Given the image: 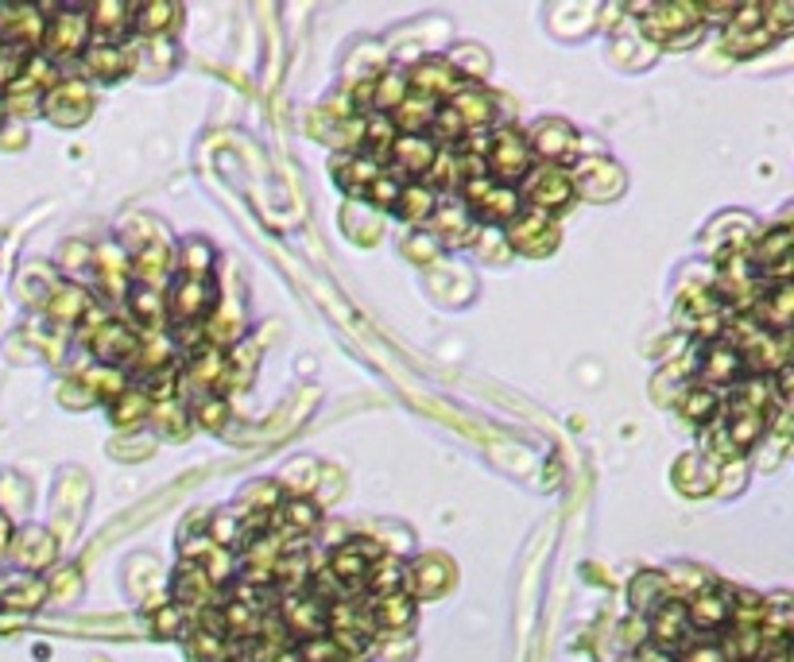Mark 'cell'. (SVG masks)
Segmentation results:
<instances>
[{
	"mask_svg": "<svg viewBox=\"0 0 794 662\" xmlns=\"http://www.w3.org/2000/svg\"><path fill=\"white\" fill-rule=\"evenodd\" d=\"M128 310H132V322L140 325L143 333H163L168 310H163V295L159 291L136 284L132 291H128Z\"/></svg>",
	"mask_w": 794,
	"mask_h": 662,
	"instance_id": "1f68e13d",
	"label": "cell"
},
{
	"mask_svg": "<svg viewBox=\"0 0 794 662\" xmlns=\"http://www.w3.org/2000/svg\"><path fill=\"white\" fill-rule=\"evenodd\" d=\"M524 140H527V148H532V159L539 156L543 167H558V163H566V159H578V151H581L573 125L570 120H558V117L539 120Z\"/></svg>",
	"mask_w": 794,
	"mask_h": 662,
	"instance_id": "30bf717a",
	"label": "cell"
},
{
	"mask_svg": "<svg viewBox=\"0 0 794 662\" xmlns=\"http://www.w3.org/2000/svg\"><path fill=\"white\" fill-rule=\"evenodd\" d=\"M294 654H299V662H345L342 651H337V647L330 643V636L302 639V643L294 647Z\"/></svg>",
	"mask_w": 794,
	"mask_h": 662,
	"instance_id": "816d5d0a",
	"label": "cell"
},
{
	"mask_svg": "<svg viewBox=\"0 0 794 662\" xmlns=\"http://www.w3.org/2000/svg\"><path fill=\"white\" fill-rule=\"evenodd\" d=\"M434 109H438V105H430V102H422V97L407 94L404 105H399V109H391L388 125L396 128L399 136H422L430 128V120H434Z\"/></svg>",
	"mask_w": 794,
	"mask_h": 662,
	"instance_id": "74e56055",
	"label": "cell"
},
{
	"mask_svg": "<svg viewBox=\"0 0 794 662\" xmlns=\"http://www.w3.org/2000/svg\"><path fill=\"white\" fill-rule=\"evenodd\" d=\"M368 620H373V631H404V628H411L415 597L407 589L373 597V600H368Z\"/></svg>",
	"mask_w": 794,
	"mask_h": 662,
	"instance_id": "603a6c76",
	"label": "cell"
},
{
	"mask_svg": "<svg viewBox=\"0 0 794 662\" xmlns=\"http://www.w3.org/2000/svg\"><path fill=\"white\" fill-rule=\"evenodd\" d=\"M40 113L58 128H78L86 125L89 113H94V89L82 78L55 82V86L40 97Z\"/></svg>",
	"mask_w": 794,
	"mask_h": 662,
	"instance_id": "ba28073f",
	"label": "cell"
},
{
	"mask_svg": "<svg viewBox=\"0 0 794 662\" xmlns=\"http://www.w3.org/2000/svg\"><path fill=\"white\" fill-rule=\"evenodd\" d=\"M635 17H644L640 32L652 35L655 43H690L701 28L698 4L690 0H675V4H640L632 9Z\"/></svg>",
	"mask_w": 794,
	"mask_h": 662,
	"instance_id": "277c9868",
	"label": "cell"
},
{
	"mask_svg": "<svg viewBox=\"0 0 794 662\" xmlns=\"http://www.w3.org/2000/svg\"><path fill=\"white\" fill-rule=\"evenodd\" d=\"M446 63L458 71V78L461 82H469V78H476V74H485L489 71V55H481L476 47H461L453 58H446Z\"/></svg>",
	"mask_w": 794,
	"mask_h": 662,
	"instance_id": "f5cc1de1",
	"label": "cell"
},
{
	"mask_svg": "<svg viewBox=\"0 0 794 662\" xmlns=\"http://www.w3.org/2000/svg\"><path fill=\"white\" fill-rule=\"evenodd\" d=\"M229 662H233V659H229Z\"/></svg>",
	"mask_w": 794,
	"mask_h": 662,
	"instance_id": "e7e4bbea",
	"label": "cell"
},
{
	"mask_svg": "<svg viewBox=\"0 0 794 662\" xmlns=\"http://www.w3.org/2000/svg\"><path fill=\"white\" fill-rule=\"evenodd\" d=\"M171 260H175V253L168 248V241H148V245L136 253V260L128 264V271H132L140 287H151V291H159V284H163V279H168V271H171Z\"/></svg>",
	"mask_w": 794,
	"mask_h": 662,
	"instance_id": "d4e9b609",
	"label": "cell"
},
{
	"mask_svg": "<svg viewBox=\"0 0 794 662\" xmlns=\"http://www.w3.org/2000/svg\"><path fill=\"white\" fill-rule=\"evenodd\" d=\"M47 28H43V58L63 63V58H78L89 43V17L86 9H43Z\"/></svg>",
	"mask_w": 794,
	"mask_h": 662,
	"instance_id": "5b68a950",
	"label": "cell"
},
{
	"mask_svg": "<svg viewBox=\"0 0 794 662\" xmlns=\"http://www.w3.org/2000/svg\"><path fill=\"white\" fill-rule=\"evenodd\" d=\"M9 125V113H4V102H0V128Z\"/></svg>",
	"mask_w": 794,
	"mask_h": 662,
	"instance_id": "6125c7cd",
	"label": "cell"
},
{
	"mask_svg": "<svg viewBox=\"0 0 794 662\" xmlns=\"http://www.w3.org/2000/svg\"><path fill=\"white\" fill-rule=\"evenodd\" d=\"M434 159H438V148L430 136H396V140L388 143V151H384V163L391 167L388 174H396V179H415V174L427 179Z\"/></svg>",
	"mask_w": 794,
	"mask_h": 662,
	"instance_id": "ac0fdd59",
	"label": "cell"
},
{
	"mask_svg": "<svg viewBox=\"0 0 794 662\" xmlns=\"http://www.w3.org/2000/svg\"><path fill=\"white\" fill-rule=\"evenodd\" d=\"M183 616L186 612L179 605H163L151 616V628H155V636H179V631H183Z\"/></svg>",
	"mask_w": 794,
	"mask_h": 662,
	"instance_id": "11a10c76",
	"label": "cell"
},
{
	"mask_svg": "<svg viewBox=\"0 0 794 662\" xmlns=\"http://www.w3.org/2000/svg\"><path fill=\"white\" fill-rule=\"evenodd\" d=\"M678 654H683V662H729L717 639H706V643H694L690 639V643H686Z\"/></svg>",
	"mask_w": 794,
	"mask_h": 662,
	"instance_id": "6f0895ef",
	"label": "cell"
},
{
	"mask_svg": "<svg viewBox=\"0 0 794 662\" xmlns=\"http://www.w3.org/2000/svg\"><path fill=\"white\" fill-rule=\"evenodd\" d=\"M276 616L291 639L326 636V605H322L314 592H291V597H283Z\"/></svg>",
	"mask_w": 794,
	"mask_h": 662,
	"instance_id": "9a60e30c",
	"label": "cell"
},
{
	"mask_svg": "<svg viewBox=\"0 0 794 662\" xmlns=\"http://www.w3.org/2000/svg\"><path fill=\"white\" fill-rule=\"evenodd\" d=\"M516 197H519V210H535L555 217V213H562L566 205L573 202L570 171H562V167H532V171L519 179Z\"/></svg>",
	"mask_w": 794,
	"mask_h": 662,
	"instance_id": "7a4b0ae2",
	"label": "cell"
},
{
	"mask_svg": "<svg viewBox=\"0 0 794 662\" xmlns=\"http://www.w3.org/2000/svg\"><path fill=\"white\" fill-rule=\"evenodd\" d=\"M721 410V395L706 384H690L678 392V415L690 418L694 426H706L713 423V415Z\"/></svg>",
	"mask_w": 794,
	"mask_h": 662,
	"instance_id": "8d00e7d4",
	"label": "cell"
},
{
	"mask_svg": "<svg viewBox=\"0 0 794 662\" xmlns=\"http://www.w3.org/2000/svg\"><path fill=\"white\" fill-rule=\"evenodd\" d=\"M86 307H89V295L82 291V287H74V284L51 287V295H47V314L58 318V322H78V318L86 314Z\"/></svg>",
	"mask_w": 794,
	"mask_h": 662,
	"instance_id": "f35d334b",
	"label": "cell"
},
{
	"mask_svg": "<svg viewBox=\"0 0 794 662\" xmlns=\"http://www.w3.org/2000/svg\"><path fill=\"white\" fill-rule=\"evenodd\" d=\"M461 197H465V210L469 217L481 225H508L512 217L519 213V197H516V186H501V182H493L489 174H476V179L461 182Z\"/></svg>",
	"mask_w": 794,
	"mask_h": 662,
	"instance_id": "3957f363",
	"label": "cell"
},
{
	"mask_svg": "<svg viewBox=\"0 0 794 662\" xmlns=\"http://www.w3.org/2000/svg\"><path fill=\"white\" fill-rule=\"evenodd\" d=\"M391 210L404 221H411V225H422V221H430V213L438 210V190H430L427 182H404Z\"/></svg>",
	"mask_w": 794,
	"mask_h": 662,
	"instance_id": "d6a6232c",
	"label": "cell"
},
{
	"mask_svg": "<svg viewBox=\"0 0 794 662\" xmlns=\"http://www.w3.org/2000/svg\"><path fill=\"white\" fill-rule=\"evenodd\" d=\"M624 662H640V654H632V659H624Z\"/></svg>",
	"mask_w": 794,
	"mask_h": 662,
	"instance_id": "be15d7a7",
	"label": "cell"
},
{
	"mask_svg": "<svg viewBox=\"0 0 794 662\" xmlns=\"http://www.w3.org/2000/svg\"><path fill=\"white\" fill-rule=\"evenodd\" d=\"M279 504V484H253V492L245 496V508L253 515H268V508Z\"/></svg>",
	"mask_w": 794,
	"mask_h": 662,
	"instance_id": "9f6ffc18",
	"label": "cell"
},
{
	"mask_svg": "<svg viewBox=\"0 0 794 662\" xmlns=\"http://www.w3.org/2000/svg\"><path fill=\"white\" fill-rule=\"evenodd\" d=\"M624 643L627 647H644L647 643V616H632L624 623Z\"/></svg>",
	"mask_w": 794,
	"mask_h": 662,
	"instance_id": "91938a15",
	"label": "cell"
},
{
	"mask_svg": "<svg viewBox=\"0 0 794 662\" xmlns=\"http://www.w3.org/2000/svg\"><path fill=\"white\" fill-rule=\"evenodd\" d=\"M427 225H430L427 237L434 241L438 248H442V245H453V248L469 245V241L476 237V229H481V225H476V221L469 217L465 205H442V202H438V210L430 213Z\"/></svg>",
	"mask_w": 794,
	"mask_h": 662,
	"instance_id": "44dd1931",
	"label": "cell"
},
{
	"mask_svg": "<svg viewBox=\"0 0 794 662\" xmlns=\"http://www.w3.org/2000/svg\"><path fill=\"white\" fill-rule=\"evenodd\" d=\"M89 353L101 361V369H112V364H125V361H136V349H140V333L132 330V325L125 322H101L94 333L86 338Z\"/></svg>",
	"mask_w": 794,
	"mask_h": 662,
	"instance_id": "d6986e66",
	"label": "cell"
},
{
	"mask_svg": "<svg viewBox=\"0 0 794 662\" xmlns=\"http://www.w3.org/2000/svg\"><path fill=\"white\" fill-rule=\"evenodd\" d=\"M399 186H404V182H399L396 174L384 171L380 179H376L373 186L365 190V202H373L376 210H391V205H396V197H399Z\"/></svg>",
	"mask_w": 794,
	"mask_h": 662,
	"instance_id": "db71d44e",
	"label": "cell"
},
{
	"mask_svg": "<svg viewBox=\"0 0 794 662\" xmlns=\"http://www.w3.org/2000/svg\"><path fill=\"white\" fill-rule=\"evenodd\" d=\"M179 17H183V9L179 4H168V0H148V4H132V28L143 35H168L171 28L179 24Z\"/></svg>",
	"mask_w": 794,
	"mask_h": 662,
	"instance_id": "4dcf8cb0",
	"label": "cell"
},
{
	"mask_svg": "<svg viewBox=\"0 0 794 662\" xmlns=\"http://www.w3.org/2000/svg\"><path fill=\"white\" fill-rule=\"evenodd\" d=\"M380 174H384V163L376 156H368V151H350V156L337 159V182H342L350 194L365 197V190L373 186Z\"/></svg>",
	"mask_w": 794,
	"mask_h": 662,
	"instance_id": "83f0119b",
	"label": "cell"
},
{
	"mask_svg": "<svg viewBox=\"0 0 794 662\" xmlns=\"http://www.w3.org/2000/svg\"><path fill=\"white\" fill-rule=\"evenodd\" d=\"M627 600H632L635 616H652L655 608L663 605V600H670L667 574H655V569H647V574L632 577V589H627Z\"/></svg>",
	"mask_w": 794,
	"mask_h": 662,
	"instance_id": "836d02e7",
	"label": "cell"
},
{
	"mask_svg": "<svg viewBox=\"0 0 794 662\" xmlns=\"http://www.w3.org/2000/svg\"><path fill=\"white\" fill-rule=\"evenodd\" d=\"M9 538H12V527H9V520H4V515H0V551H4V546H9Z\"/></svg>",
	"mask_w": 794,
	"mask_h": 662,
	"instance_id": "94428289",
	"label": "cell"
},
{
	"mask_svg": "<svg viewBox=\"0 0 794 662\" xmlns=\"http://www.w3.org/2000/svg\"><path fill=\"white\" fill-rule=\"evenodd\" d=\"M404 581L411 585V597H438V592L450 589L453 566L442 554H422L411 562V569H404Z\"/></svg>",
	"mask_w": 794,
	"mask_h": 662,
	"instance_id": "7402d4cb",
	"label": "cell"
},
{
	"mask_svg": "<svg viewBox=\"0 0 794 662\" xmlns=\"http://www.w3.org/2000/svg\"><path fill=\"white\" fill-rule=\"evenodd\" d=\"M775 43V35L768 32V28H755V32H725V51H732V55H755V51L771 47Z\"/></svg>",
	"mask_w": 794,
	"mask_h": 662,
	"instance_id": "681fc988",
	"label": "cell"
},
{
	"mask_svg": "<svg viewBox=\"0 0 794 662\" xmlns=\"http://www.w3.org/2000/svg\"><path fill=\"white\" fill-rule=\"evenodd\" d=\"M210 264H214V253H210L206 241H186V245L179 248V276L206 279L210 276Z\"/></svg>",
	"mask_w": 794,
	"mask_h": 662,
	"instance_id": "7dc6e473",
	"label": "cell"
},
{
	"mask_svg": "<svg viewBox=\"0 0 794 662\" xmlns=\"http://www.w3.org/2000/svg\"><path fill=\"white\" fill-rule=\"evenodd\" d=\"M504 241H508L512 253L539 260V256H550L558 248V221L547 217V213L519 210L516 217L504 225Z\"/></svg>",
	"mask_w": 794,
	"mask_h": 662,
	"instance_id": "9c48e42d",
	"label": "cell"
},
{
	"mask_svg": "<svg viewBox=\"0 0 794 662\" xmlns=\"http://www.w3.org/2000/svg\"><path fill=\"white\" fill-rule=\"evenodd\" d=\"M225 364H229V356H225L222 345H202L191 353V369H186V376H191V384L198 387V392H210V387L217 384V380L225 376Z\"/></svg>",
	"mask_w": 794,
	"mask_h": 662,
	"instance_id": "e575fe53",
	"label": "cell"
},
{
	"mask_svg": "<svg viewBox=\"0 0 794 662\" xmlns=\"http://www.w3.org/2000/svg\"><path fill=\"white\" fill-rule=\"evenodd\" d=\"M647 639L655 643V651L670 654V651H683L686 643L694 639L690 620H686V600H663L652 616H647Z\"/></svg>",
	"mask_w": 794,
	"mask_h": 662,
	"instance_id": "2e32d148",
	"label": "cell"
},
{
	"mask_svg": "<svg viewBox=\"0 0 794 662\" xmlns=\"http://www.w3.org/2000/svg\"><path fill=\"white\" fill-rule=\"evenodd\" d=\"M186 651H191L194 662H229V639L217 636V631L194 628L186 636Z\"/></svg>",
	"mask_w": 794,
	"mask_h": 662,
	"instance_id": "b9f144b4",
	"label": "cell"
},
{
	"mask_svg": "<svg viewBox=\"0 0 794 662\" xmlns=\"http://www.w3.org/2000/svg\"><path fill=\"white\" fill-rule=\"evenodd\" d=\"M78 384L86 387L94 399H117L120 392H125V372L117 369H89V372H78Z\"/></svg>",
	"mask_w": 794,
	"mask_h": 662,
	"instance_id": "ee69618b",
	"label": "cell"
},
{
	"mask_svg": "<svg viewBox=\"0 0 794 662\" xmlns=\"http://www.w3.org/2000/svg\"><path fill=\"white\" fill-rule=\"evenodd\" d=\"M132 71V51L128 47H89L86 51V78L94 82H117Z\"/></svg>",
	"mask_w": 794,
	"mask_h": 662,
	"instance_id": "f546056e",
	"label": "cell"
},
{
	"mask_svg": "<svg viewBox=\"0 0 794 662\" xmlns=\"http://www.w3.org/2000/svg\"><path fill=\"white\" fill-rule=\"evenodd\" d=\"M217 585L206 577V569L198 566V562H183L175 574V605L183 608V612H194V608H206L210 597H214Z\"/></svg>",
	"mask_w": 794,
	"mask_h": 662,
	"instance_id": "484cf974",
	"label": "cell"
},
{
	"mask_svg": "<svg viewBox=\"0 0 794 662\" xmlns=\"http://www.w3.org/2000/svg\"><path fill=\"white\" fill-rule=\"evenodd\" d=\"M404 253L411 256L415 264H430V260L438 256V245H434L430 237H411V241L404 245Z\"/></svg>",
	"mask_w": 794,
	"mask_h": 662,
	"instance_id": "680465c9",
	"label": "cell"
},
{
	"mask_svg": "<svg viewBox=\"0 0 794 662\" xmlns=\"http://www.w3.org/2000/svg\"><path fill=\"white\" fill-rule=\"evenodd\" d=\"M404 82L415 97H422V102H430V105H438V102L446 105L461 86H465V82L458 78V71H453L446 58H422V63L411 66V74H407Z\"/></svg>",
	"mask_w": 794,
	"mask_h": 662,
	"instance_id": "4fadbf2b",
	"label": "cell"
},
{
	"mask_svg": "<svg viewBox=\"0 0 794 662\" xmlns=\"http://www.w3.org/2000/svg\"><path fill=\"white\" fill-rule=\"evenodd\" d=\"M276 527L299 531V535H307V531L318 527V504H314V500H307V496L291 500V504H283V508L276 512Z\"/></svg>",
	"mask_w": 794,
	"mask_h": 662,
	"instance_id": "7bdbcfd3",
	"label": "cell"
},
{
	"mask_svg": "<svg viewBox=\"0 0 794 662\" xmlns=\"http://www.w3.org/2000/svg\"><path fill=\"white\" fill-rule=\"evenodd\" d=\"M175 392H179V369H175V364H163V369H155V372H143L140 395L148 403L168 407V403L175 399Z\"/></svg>",
	"mask_w": 794,
	"mask_h": 662,
	"instance_id": "60d3db41",
	"label": "cell"
},
{
	"mask_svg": "<svg viewBox=\"0 0 794 662\" xmlns=\"http://www.w3.org/2000/svg\"><path fill=\"white\" fill-rule=\"evenodd\" d=\"M101 279H105V291L109 295H128V268L112 248H101Z\"/></svg>",
	"mask_w": 794,
	"mask_h": 662,
	"instance_id": "f907efd6",
	"label": "cell"
},
{
	"mask_svg": "<svg viewBox=\"0 0 794 662\" xmlns=\"http://www.w3.org/2000/svg\"><path fill=\"white\" fill-rule=\"evenodd\" d=\"M365 585L373 589V597H384V592H396V589H404V569L396 566V562L384 554L380 562H376L373 569H368V577H365Z\"/></svg>",
	"mask_w": 794,
	"mask_h": 662,
	"instance_id": "c3c4849f",
	"label": "cell"
},
{
	"mask_svg": "<svg viewBox=\"0 0 794 662\" xmlns=\"http://www.w3.org/2000/svg\"><path fill=\"white\" fill-rule=\"evenodd\" d=\"M570 182H573V197L586 194L593 197V202H609V197H616L620 190H624V171H620L616 163H609L604 156H586L578 159V167L570 171Z\"/></svg>",
	"mask_w": 794,
	"mask_h": 662,
	"instance_id": "8fae6325",
	"label": "cell"
},
{
	"mask_svg": "<svg viewBox=\"0 0 794 662\" xmlns=\"http://www.w3.org/2000/svg\"><path fill=\"white\" fill-rule=\"evenodd\" d=\"M768 415H771V387L768 376H755L740 387V395H732V403L725 407V438L732 441V450L744 453L752 450L755 441L768 430Z\"/></svg>",
	"mask_w": 794,
	"mask_h": 662,
	"instance_id": "6da1fadb",
	"label": "cell"
},
{
	"mask_svg": "<svg viewBox=\"0 0 794 662\" xmlns=\"http://www.w3.org/2000/svg\"><path fill=\"white\" fill-rule=\"evenodd\" d=\"M51 585L40 581V577H28L24 585H17V589H4L0 592V605L4 608H20V612H32V608H40L43 600H47Z\"/></svg>",
	"mask_w": 794,
	"mask_h": 662,
	"instance_id": "bcb514c9",
	"label": "cell"
},
{
	"mask_svg": "<svg viewBox=\"0 0 794 662\" xmlns=\"http://www.w3.org/2000/svg\"><path fill=\"white\" fill-rule=\"evenodd\" d=\"M89 35H97L101 47H109V40H120V35L132 28V4H89Z\"/></svg>",
	"mask_w": 794,
	"mask_h": 662,
	"instance_id": "f1b7e54d",
	"label": "cell"
},
{
	"mask_svg": "<svg viewBox=\"0 0 794 662\" xmlns=\"http://www.w3.org/2000/svg\"><path fill=\"white\" fill-rule=\"evenodd\" d=\"M686 620H690V631H721L729 623V592L698 589L686 600Z\"/></svg>",
	"mask_w": 794,
	"mask_h": 662,
	"instance_id": "cb8c5ba5",
	"label": "cell"
},
{
	"mask_svg": "<svg viewBox=\"0 0 794 662\" xmlns=\"http://www.w3.org/2000/svg\"><path fill=\"white\" fill-rule=\"evenodd\" d=\"M791 229L779 225V229L763 233L760 241H752V264L755 271L763 276V284H791Z\"/></svg>",
	"mask_w": 794,
	"mask_h": 662,
	"instance_id": "7c38bea8",
	"label": "cell"
},
{
	"mask_svg": "<svg viewBox=\"0 0 794 662\" xmlns=\"http://www.w3.org/2000/svg\"><path fill=\"white\" fill-rule=\"evenodd\" d=\"M168 318L175 325H206V318L217 310V287L214 276L194 279V276H175L168 291V302H163Z\"/></svg>",
	"mask_w": 794,
	"mask_h": 662,
	"instance_id": "8992f818",
	"label": "cell"
},
{
	"mask_svg": "<svg viewBox=\"0 0 794 662\" xmlns=\"http://www.w3.org/2000/svg\"><path fill=\"white\" fill-rule=\"evenodd\" d=\"M12 546H17V562L28 569H43V566H51V558H55V535L43 527H24Z\"/></svg>",
	"mask_w": 794,
	"mask_h": 662,
	"instance_id": "d590c367",
	"label": "cell"
},
{
	"mask_svg": "<svg viewBox=\"0 0 794 662\" xmlns=\"http://www.w3.org/2000/svg\"><path fill=\"white\" fill-rule=\"evenodd\" d=\"M380 558H384V551L373 543V538H350V543H342L334 554H330L326 569L345 585V589H361L365 577H368V569H373Z\"/></svg>",
	"mask_w": 794,
	"mask_h": 662,
	"instance_id": "5bb4252c",
	"label": "cell"
},
{
	"mask_svg": "<svg viewBox=\"0 0 794 662\" xmlns=\"http://www.w3.org/2000/svg\"><path fill=\"white\" fill-rule=\"evenodd\" d=\"M794 314V287L791 284H763L752 302V318L760 330L768 333H786Z\"/></svg>",
	"mask_w": 794,
	"mask_h": 662,
	"instance_id": "ffe728a7",
	"label": "cell"
},
{
	"mask_svg": "<svg viewBox=\"0 0 794 662\" xmlns=\"http://www.w3.org/2000/svg\"><path fill=\"white\" fill-rule=\"evenodd\" d=\"M191 418H194V426H202V430H222L225 418H229V403L214 392H202L198 399L191 403Z\"/></svg>",
	"mask_w": 794,
	"mask_h": 662,
	"instance_id": "f6af8a7d",
	"label": "cell"
},
{
	"mask_svg": "<svg viewBox=\"0 0 794 662\" xmlns=\"http://www.w3.org/2000/svg\"><path fill=\"white\" fill-rule=\"evenodd\" d=\"M446 105L458 113L461 125H465L469 132H485V125L493 120V97H489L481 86H473V82H465Z\"/></svg>",
	"mask_w": 794,
	"mask_h": 662,
	"instance_id": "4316f807",
	"label": "cell"
},
{
	"mask_svg": "<svg viewBox=\"0 0 794 662\" xmlns=\"http://www.w3.org/2000/svg\"><path fill=\"white\" fill-rule=\"evenodd\" d=\"M527 171H532V148H527L524 132L501 128L496 136H489V151H485L489 179L501 182V186H516Z\"/></svg>",
	"mask_w": 794,
	"mask_h": 662,
	"instance_id": "52a82bcc",
	"label": "cell"
},
{
	"mask_svg": "<svg viewBox=\"0 0 794 662\" xmlns=\"http://www.w3.org/2000/svg\"><path fill=\"white\" fill-rule=\"evenodd\" d=\"M698 356H701L698 384L713 387V392H717V387L737 384V380L744 376V361H740V353H737V345H732V341H725V338L701 341Z\"/></svg>",
	"mask_w": 794,
	"mask_h": 662,
	"instance_id": "e0dca14e",
	"label": "cell"
},
{
	"mask_svg": "<svg viewBox=\"0 0 794 662\" xmlns=\"http://www.w3.org/2000/svg\"><path fill=\"white\" fill-rule=\"evenodd\" d=\"M148 410H151V403L140 395V387H125V392L109 403V418H112V426H120V430H136Z\"/></svg>",
	"mask_w": 794,
	"mask_h": 662,
	"instance_id": "ab89813d",
	"label": "cell"
}]
</instances>
